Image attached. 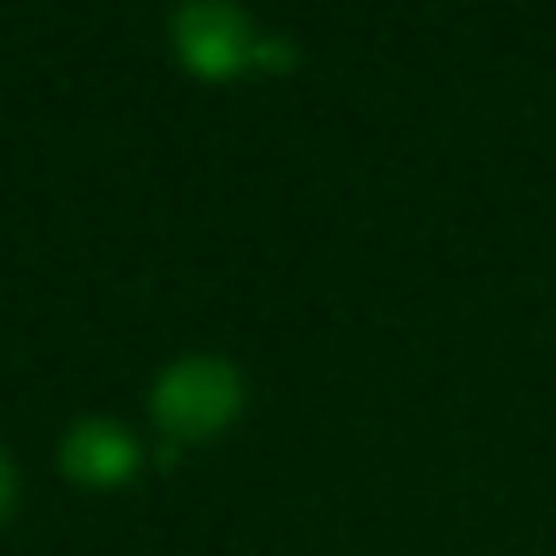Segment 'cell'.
Wrapping results in <instances>:
<instances>
[{
  "label": "cell",
  "instance_id": "cell-4",
  "mask_svg": "<svg viewBox=\"0 0 556 556\" xmlns=\"http://www.w3.org/2000/svg\"><path fill=\"white\" fill-rule=\"evenodd\" d=\"M13 495H17V478H13V465H9V456L0 452V517L13 508Z\"/></svg>",
  "mask_w": 556,
  "mask_h": 556
},
{
  "label": "cell",
  "instance_id": "cell-2",
  "mask_svg": "<svg viewBox=\"0 0 556 556\" xmlns=\"http://www.w3.org/2000/svg\"><path fill=\"white\" fill-rule=\"evenodd\" d=\"M174 43L200 74H230L248 52V22L230 0H182L174 13Z\"/></svg>",
  "mask_w": 556,
  "mask_h": 556
},
{
  "label": "cell",
  "instance_id": "cell-3",
  "mask_svg": "<svg viewBox=\"0 0 556 556\" xmlns=\"http://www.w3.org/2000/svg\"><path fill=\"white\" fill-rule=\"evenodd\" d=\"M61 469L83 486H117L139 469V447L117 421L87 417L61 439Z\"/></svg>",
  "mask_w": 556,
  "mask_h": 556
},
{
  "label": "cell",
  "instance_id": "cell-1",
  "mask_svg": "<svg viewBox=\"0 0 556 556\" xmlns=\"http://www.w3.org/2000/svg\"><path fill=\"white\" fill-rule=\"evenodd\" d=\"M239 404H243V382L217 356H182L152 387L156 421L178 439H204L222 430L239 413Z\"/></svg>",
  "mask_w": 556,
  "mask_h": 556
}]
</instances>
